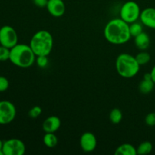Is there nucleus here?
Segmentation results:
<instances>
[{"label":"nucleus","instance_id":"nucleus-1","mask_svg":"<svg viewBox=\"0 0 155 155\" xmlns=\"http://www.w3.org/2000/svg\"><path fill=\"white\" fill-rule=\"evenodd\" d=\"M104 35L106 40L114 45L127 43L131 38L130 24L120 18H115L106 24L104 29Z\"/></svg>","mask_w":155,"mask_h":155},{"label":"nucleus","instance_id":"nucleus-2","mask_svg":"<svg viewBox=\"0 0 155 155\" xmlns=\"http://www.w3.org/2000/svg\"><path fill=\"white\" fill-rule=\"evenodd\" d=\"M36 58L30 45L18 43L10 49L9 61L18 68H30L36 61Z\"/></svg>","mask_w":155,"mask_h":155},{"label":"nucleus","instance_id":"nucleus-3","mask_svg":"<svg viewBox=\"0 0 155 155\" xmlns=\"http://www.w3.org/2000/svg\"><path fill=\"white\" fill-rule=\"evenodd\" d=\"M54 39L51 33L45 30H39L33 34L30 42V46L36 56H48L51 52Z\"/></svg>","mask_w":155,"mask_h":155},{"label":"nucleus","instance_id":"nucleus-4","mask_svg":"<svg viewBox=\"0 0 155 155\" xmlns=\"http://www.w3.org/2000/svg\"><path fill=\"white\" fill-rule=\"evenodd\" d=\"M116 69L120 77L126 79L134 77L140 70L136 57L128 53L119 54L116 59Z\"/></svg>","mask_w":155,"mask_h":155},{"label":"nucleus","instance_id":"nucleus-5","mask_svg":"<svg viewBox=\"0 0 155 155\" xmlns=\"http://www.w3.org/2000/svg\"><path fill=\"white\" fill-rule=\"evenodd\" d=\"M141 9L139 4L134 1L126 2L121 6L120 16L122 20L129 24L136 22L140 18Z\"/></svg>","mask_w":155,"mask_h":155},{"label":"nucleus","instance_id":"nucleus-6","mask_svg":"<svg viewBox=\"0 0 155 155\" xmlns=\"http://www.w3.org/2000/svg\"><path fill=\"white\" fill-rule=\"evenodd\" d=\"M18 33L13 27L5 25L0 28V45L11 49L18 44Z\"/></svg>","mask_w":155,"mask_h":155},{"label":"nucleus","instance_id":"nucleus-7","mask_svg":"<svg viewBox=\"0 0 155 155\" xmlns=\"http://www.w3.org/2000/svg\"><path fill=\"white\" fill-rule=\"evenodd\" d=\"M17 110L15 104L7 100L0 101V124L6 125L15 120Z\"/></svg>","mask_w":155,"mask_h":155},{"label":"nucleus","instance_id":"nucleus-8","mask_svg":"<svg viewBox=\"0 0 155 155\" xmlns=\"http://www.w3.org/2000/svg\"><path fill=\"white\" fill-rule=\"evenodd\" d=\"M4 155H23L26 151L24 142L18 139H10L3 142Z\"/></svg>","mask_w":155,"mask_h":155},{"label":"nucleus","instance_id":"nucleus-9","mask_svg":"<svg viewBox=\"0 0 155 155\" xmlns=\"http://www.w3.org/2000/svg\"><path fill=\"white\" fill-rule=\"evenodd\" d=\"M80 145L82 150L86 153H90L95 151L97 147V139L95 135L90 132H86L81 136Z\"/></svg>","mask_w":155,"mask_h":155},{"label":"nucleus","instance_id":"nucleus-10","mask_svg":"<svg viewBox=\"0 0 155 155\" xmlns=\"http://www.w3.org/2000/svg\"><path fill=\"white\" fill-rule=\"evenodd\" d=\"M48 13L54 18H60L66 12V5L63 0H48L46 7Z\"/></svg>","mask_w":155,"mask_h":155},{"label":"nucleus","instance_id":"nucleus-11","mask_svg":"<svg viewBox=\"0 0 155 155\" xmlns=\"http://www.w3.org/2000/svg\"><path fill=\"white\" fill-rule=\"evenodd\" d=\"M141 22L145 27L151 29H155V8H147L141 12Z\"/></svg>","mask_w":155,"mask_h":155},{"label":"nucleus","instance_id":"nucleus-12","mask_svg":"<svg viewBox=\"0 0 155 155\" xmlns=\"http://www.w3.org/2000/svg\"><path fill=\"white\" fill-rule=\"evenodd\" d=\"M61 120L57 116H50L44 120L42 124V130L45 133H55L60 128Z\"/></svg>","mask_w":155,"mask_h":155},{"label":"nucleus","instance_id":"nucleus-13","mask_svg":"<svg viewBox=\"0 0 155 155\" xmlns=\"http://www.w3.org/2000/svg\"><path fill=\"white\" fill-rule=\"evenodd\" d=\"M150 42L151 40L149 36L145 32H142V33L135 37V45L136 48L142 51L146 50L149 47Z\"/></svg>","mask_w":155,"mask_h":155},{"label":"nucleus","instance_id":"nucleus-14","mask_svg":"<svg viewBox=\"0 0 155 155\" xmlns=\"http://www.w3.org/2000/svg\"><path fill=\"white\" fill-rule=\"evenodd\" d=\"M115 155H136V148L133 145L124 143L120 145L114 152Z\"/></svg>","mask_w":155,"mask_h":155},{"label":"nucleus","instance_id":"nucleus-15","mask_svg":"<svg viewBox=\"0 0 155 155\" xmlns=\"http://www.w3.org/2000/svg\"><path fill=\"white\" fill-rule=\"evenodd\" d=\"M154 85L155 83L153 82L152 80H145V79H143L139 85V92L142 94H145H145L150 93L154 89Z\"/></svg>","mask_w":155,"mask_h":155},{"label":"nucleus","instance_id":"nucleus-16","mask_svg":"<svg viewBox=\"0 0 155 155\" xmlns=\"http://www.w3.org/2000/svg\"><path fill=\"white\" fill-rule=\"evenodd\" d=\"M58 138L54 133H45L43 136V143L48 148H54L58 145Z\"/></svg>","mask_w":155,"mask_h":155},{"label":"nucleus","instance_id":"nucleus-17","mask_svg":"<svg viewBox=\"0 0 155 155\" xmlns=\"http://www.w3.org/2000/svg\"><path fill=\"white\" fill-rule=\"evenodd\" d=\"M153 150V145L148 141H145L142 142L139 146L136 148V151L137 154L139 155H145L150 154Z\"/></svg>","mask_w":155,"mask_h":155},{"label":"nucleus","instance_id":"nucleus-18","mask_svg":"<svg viewBox=\"0 0 155 155\" xmlns=\"http://www.w3.org/2000/svg\"><path fill=\"white\" fill-rule=\"evenodd\" d=\"M109 119L110 122L114 124H118L121 122L123 119L122 111L119 108L112 109L109 114Z\"/></svg>","mask_w":155,"mask_h":155},{"label":"nucleus","instance_id":"nucleus-19","mask_svg":"<svg viewBox=\"0 0 155 155\" xmlns=\"http://www.w3.org/2000/svg\"><path fill=\"white\" fill-rule=\"evenodd\" d=\"M130 34H131V36H133V37H136L138 35L142 33L143 32V27H142V24L137 22V21L130 24Z\"/></svg>","mask_w":155,"mask_h":155},{"label":"nucleus","instance_id":"nucleus-20","mask_svg":"<svg viewBox=\"0 0 155 155\" xmlns=\"http://www.w3.org/2000/svg\"><path fill=\"white\" fill-rule=\"evenodd\" d=\"M135 57H136V61H137L140 66L147 64L151 60V55L148 52H145V51L139 52Z\"/></svg>","mask_w":155,"mask_h":155},{"label":"nucleus","instance_id":"nucleus-21","mask_svg":"<svg viewBox=\"0 0 155 155\" xmlns=\"http://www.w3.org/2000/svg\"><path fill=\"white\" fill-rule=\"evenodd\" d=\"M10 58V48L0 45V61H5Z\"/></svg>","mask_w":155,"mask_h":155},{"label":"nucleus","instance_id":"nucleus-22","mask_svg":"<svg viewBox=\"0 0 155 155\" xmlns=\"http://www.w3.org/2000/svg\"><path fill=\"white\" fill-rule=\"evenodd\" d=\"M36 63L39 68H46L47 65H48V56H46V55L36 56Z\"/></svg>","mask_w":155,"mask_h":155},{"label":"nucleus","instance_id":"nucleus-23","mask_svg":"<svg viewBox=\"0 0 155 155\" xmlns=\"http://www.w3.org/2000/svg\"><path fill=\"white\" fill-rule=\"evenodd\" d=\"M42 110L41 108V107L39 106H34V107H32L28 112V116L30 117L32 119H36L38 117H39L42 114Z\"/></svg>","mask_w":155,"mask_h":155},{"label":"nucleus","instance_id":"nucleus-24","mask_svg":"<svg viewBox=\"0 0 155 155\" xmlns=\"http://www.w3.org/2000/svg\"><path fill=\"white\" fill-rule=\"evenodd\" d=\"M145 122L148 127H154L155 126V112H151L147 114L145 117Z\"/></svg>","mask_w":155,"mask_h":155},{"label":"nucleus","instance_id":"nucleus-25","mask_svg":"<svg viewBox=\"0 0 155 155\" xmlns=\"http://www.w3.org/2000/svg\"><path fill=\"white\" fill-rule=\"evenodd\" d=\"M9 87V81L6 77L0 76V92H5Z\"/></svg>","mask_w":155,"mask_h":155},{"label":"nucleus","instance_id":"nucleus-26","mask_svg":"<svg viewBox=\"0 0 155 155\" xmlns=\"http://www.w3.org/2000/svg\"><path fill=\"white\" fill-rule=\"evenodd\" d=\"M33 4L39 8H45L46 7L48 0H32Z\"/></svg>","mask_w":155,"mask_h":155},{"label":"nucleus","instance_id":"nucleus-27","mask_svg":"<svg viewBox=\"0 0 155 155\" xmlns=\"http://www.w3.org/2000/svg\"><path fill=\"white\" fill-rule=\"evenodd\" d=\"M151 79H152L153 82L155 83V65L153 67L152 70H151Z\"/></svg>","mask_w":155,"mask_h":155},{"label":"nucleus","instance_id":"nucleus-28","mask_svg":"<svg viewBox=\"0 0 155 155\" xmlns=\"http://www.w3.org/2000/svg\"><path fill=\"white\" fill-rule=\"evenodd\" d=\"M2 146H3V142L0 139V150H2Z\"/></svg>","mask_w":155,"mask_h":155}]
</instances>
